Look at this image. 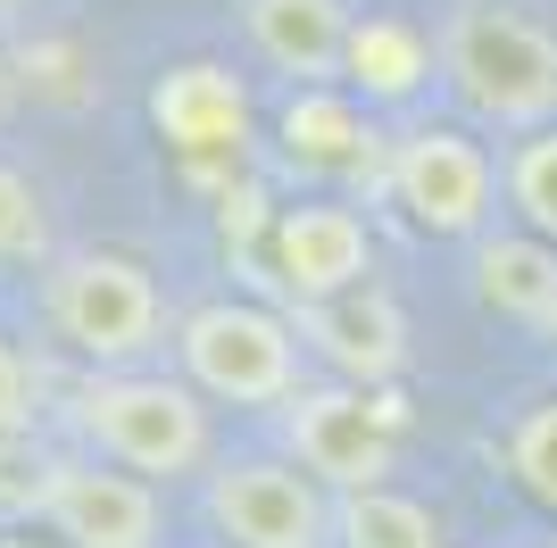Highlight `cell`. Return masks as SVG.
I'll return each instance as SVG.
<instances>
[{
    "instance_id": "8fae6325",
    "label": "cell",
    "mask_w": 557,
    "mask_h": 548,
    "mask_svg": "<svg viewBox=\"0 0 557 548\" xmlns=\"http://www.w3.org/2000/svg\"><path fill=\"white\" fill-rule=\"evenodd\" d=\"M150 116H159V134L175 141L184 159H225V150H242V134H250V91L233 84L225 67L191 59V67L159 75Z\"/></svg>"
},
{
    "instance_id": "7c38bea8",
    "label": "cell",
    "mask_w": 557,
    "mask_h": 548,
    "mask_svg": "<svg viewBox=\"0 0 557 548\" xmlns=\"http://www.w3.org/2000/svg\"><path fill=\"white\" fill-rule=\"evenodd\" d=\"M300 324H308V341L325 349L342 374H358V390H383L399 374V358H408V324H399V308L383 291H342V299H325V308H300Z\"/></svg>"
},
{
    "instance_id": "ac0fdd59",
    "label": "cell",
    "mask_w": 557,
    "mask_h": 548,
    "mask_svg": "<svg viewBox=\"0 0 557 548\" xmlns=\"http://www.w3.org/2000/svg\"><path fill=\"white\" fill-rule=\"evenodd\" d=\"M508 474L524 482V499H533V507H549V515H557V390L516 415V433H508Z\"/></svg>"
},
{
    "instance_id": "ba28073f",
    "label": "cell",
    "mask_w": 557,
    "mask_h": 548,
    "mask_svg": "<svg viewBox=\"0 0 557 548\" xmlns=\"http://www.w3.org/2000/svg\"><path fill=\"white\" fill-rule=\"evenodd\" d=\"M50 532L67 548H159V490L141 474H109V465H42Z\"/></svg>"
},
{
    "instance_id": "9a60e30c",
    "label": "cell",
    "mask_w": 557,
    "mask_h": 548,
    "mask_svg": "<svg viewBox=\"0 0 557 548\" xmlns=\"http://www.w3.org/2000/svg\"><path fill=\"white\" fill-rule=\"evenodd\" d=\"M283 141H292V159H308V166L374 159V134H367V116L349 109L342 91H300V100H292V116H283Z\"/></svg>"
},
{
    "instance_id": "e0dca14e",
    "label": "cell",
    "mask_w": 557,
    "mask_h": 548,
    "mask_svg": "<svg viewBox=\"0 0 557 548\" xmlns=\"http://www.w3.org/2000/svg\"><path fill=\"white\" fill-rule=\"evenodd\" d=\"M508 200H516V216H524V233H541L557 250V125H541V134H524L508 150Z\"/></svg>"
},
{
    "instance_id": "603a6c76",
    "label": "cell",
    "mask_w": 557,
    "mask_h": 548,
    "mask_svg": "<svg viewBox=\"0 0 557 548\" xmlns=\"http://www.w3.org/2000/svg\"><path fill=\"white\" fill-rule=\"evenodd\" d=\"M549 333H557V324H549Z\"/></svg>"
},
{
    "instance_id": "30bf717a",
    "label": "cell",
    "mask_w": 557,
    "mask_h": 548,
    "mask_svg": "<svg viewBox=\"0 0 557 548\" xmlns=\"http://www.w3.org/2000/svg\"><path fill=\"white\" fill-rule=\"evenodd\" d=\"M242 25H250L258 59L308 91H325L349 67V34H358L342 0H242Z\"/></svg>"
},
{
    "instance_id": "52a82bcc",
    "label": "cell",
    "mask_w": 557,
    "mask_h": 548,
    "mask_svg": "<svg viewBox=\"0 0 557 548\" xmlns=\"http://www.w3.org/2000/svg\"><path fill=\"white\" fill-rule=\"evenodd\" d=\"M209 524L233 548H325L333 540V507L325 490L292 465H267V457H242L209 482Z\"/></svg>"
},
{
    "instance_id": "7a4b0ae2",
    "label": "cell",
    "mask_w": 557,
    "mask_h": 548,
    "mask_svg": "<svg viewBox=\"0 0 557 548\" xmlns=\"http://www.w3.org/2000/svg\"><path fill=\"white\" fill-rule=\"evenodd\" d=\"M75 424L125 474H191L209 457V415L166 374H92L75 390Z\"/></svg>"
},
{
    "instance_id": "4fadbf2b",
    "label": "cell",
    "mask_w": 557,
    "mask_h": 548,
    "mask_svg": "<svg viewBox=\"0 0 557 548\" xmlns=\"http://www.w3.org/2000/svg\"><path fill=\"white\" fill-rule=\"evenodd\" d=\"M474 291L516 324H557V250L541 233H491L474 250Z\"/></svg>"
},
{
    "instance_id": "44dd1931",
    "label": "cell",
    "mask_w": 557,
    "mask_h": 548,
    "mask_svg": "<svg viewBox=\"0 0 557 548\" xmlns=\"http://www.w3.org/2000/svg\"><path fill=\"white\" fill-rule=\"evenodd\" d=\"M9 100H17V75H9V59H0V116H9Z\"/></svg>"
},
{
    "instance_id": "9c48e42d",
    "label": "cell",
    "mask_w": 557,
    "mask_h": 548,
    "mask_svg": "<svg viewBox=\"0 0 557 548\" xmlns=\"http://www.w3.org/2000/svg\"><path fill=\"white\" fill-rule=\"evenodd\" d=\"M275 274L300 308L358 291L367 283V225L349 208H283L275 216Z\"/></svg>"
},
{
    "instance_id": "d6986e66",
    "label": "cell",
    "mask_w": 557,
    "mask_h": 548,
    "mask_svg": "<svg viewBox=\"0 0 557 548\" xmlns=\"http://www.w3.org/2000/svg\"><path fill=\"white\" fill-rule=\"evenodd\" d=\"M42 250V200L17 166H0V258H34Z\"/></svg>"
},
{
    "instance_id": "8992f818",
    "label": "cell",
    "mask_w": 557,
    "mask_h": 548,
    "mask_svg": "<svg viewBox=\"0 0 557 548\" xmlns=\"http://www.w3.org/2000/svg\"><path fill=\"white\" fill-rule=\"evenodd\" d=\"M392 200L408 208V225L424 233H483L491 191H499V166L483 159V141H466L458 125H417V134L392 141Z\"/></svg>"
},
{
    "instance_id": "5bb4252c",
    "label": "cell",
    "mask_w": 557,
    "mask_h": 548,
    "mask_svg": "<svg viewBox=\"0 0 557 548\" xmlns=\"http://www.w3.org/2000/svg\"><path fill=\"white\" fill-rule=\"evenodd\" d=\"M333 540L342 548H442V524H433V507H417L408 490H349L333 507Z\"/></svg>"
},
{
    "instance_id": "3957f363",
    "label": "cell",
    "mask_w": 557,
    "mask_h": 548,
    "mask_svg": "<svg viewBox=\"0 0 557 548\" xmlns=\"http://www.w3.org/2000/svg\"><path fill=\"white\" fill-rule=\"evenodd\" d=\"M184 374L209 399H233V408H292L300 399V341L292 324L250 308V299H209L184 316Z\"/></svg>"
},
{
    "instance_id": "5b68a950",
    "label": "cell",
    "mask_w": 557,
    "mask_h": 548,
    "mask_svg": "<svg viewBox=\"0 0 557 548\" xmlns=\"http://www.w3.org/2000/svg\"><path fill=\"white\" fill-rule=\"evenodd\" d=\"M292 457L308 465V482H333V490H383L392 474V433H399V408L392 390H358V383H333V390H300L292 415Z\"/></svg>"
},
{
    "instance_id": "2e32d148",
    "label": "cell",
    "mask_w": 557,
    "mask_h": 548,
    "mask_svg": "<svg viewBox=\"0 0 557 548\" xmlns=\"http://www.w3.org/2000/svg\"><path fill=\"white\" fill-rule=\"evenodd\" d=\"M424 67H433V50L408 34V25L392 17H367L358 34H349V84L374 91V100H399V91H417Z\"/></svg>"
},
{
    "instance_id": "ffe728a7",
    "label": "cell",
    "mask_w": 557,
    "mask_h": 548,
    "mask_svg": "<svg viewBox=\"0 0 557 548\" xmlns=\"http://www.w3.org/2000/svg\"><path fill=\"white\" fill-rule=\"evenodd\" d=\"M25 424H34V374H25L17 349L0 341V440H17Z\"/></svg>"
},
{
    "instance_id": "6da1fadb",
    "label": "cell",
    "mask_w": 557,
    "mask_h": 548,
    "mask_svg": "<svg viewBox=\"0 0 557 548\" xmlns=\"http://www.w3.org/2000/svg\"><path fill=\"white\" fill-rule=\"evenodd\" d=\"M442 75L483 125H516V134L557 125V34L524 9L466 0L442 25Z\"/></svg>"
},
{
    "instance_id": "277c9868",
    "label": "cell",
    "mask_w": 557,
    "mask_h": 548,
    "mask_svg": "<svg viewBox=\"0 0 557 548\" xmlns=\"http://www.w3.org/2000/svg\"><path fill=\"white\" fill-rule=\"evenodd\" d=\"M50 324H59V341L84 349L100 365H125L141 349L159 341V283L150 266L125 250H75L50 266Z\"/></svg>"
},
{
    "instance_id": "7402d4cb",
    "label": "cell",
    "mask_w": 557,
    "mask_h": 548,
    "mask_svg": "<svg viewBox=\"0 0 557 548\" xmlns=\"http://www.w3.org/2000/svg\"><path fill=\"white\" fill-rule=\"evenodd\" d=\"M17 9H25V0H0V25H9V17H17Z\"/></svg>"
}]
</instances>
